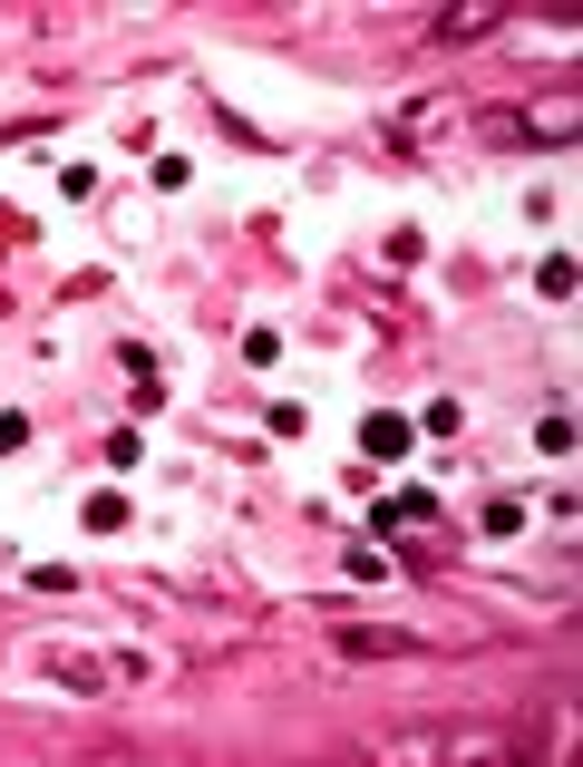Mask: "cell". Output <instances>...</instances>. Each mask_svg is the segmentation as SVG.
Here are the masks:
<instances>
[{"label":"cell","instance_id":"1","mask_svg":"<svg viewBox=\"0 0 583 767\" xmlns=\"http://www.w3.org/2000/svg\"><path fill=\"white\" fill-rule=\"evenodd\" d=\"M360 438H369V457H408V418H389V408H379Z\"/></svg>","mask_w":583,"mask_h":767}]
</instances>
